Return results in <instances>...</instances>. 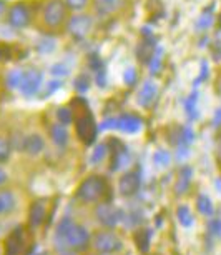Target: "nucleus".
Returning <instances> with one entry per match:
<instances>
[{"label":"nucleus","instance_id":"f257e3e1","mask_svg":"<svg viewBox=\"0 0 221 255\" xmlns=\"http://www.w3.org/2000/svg\"><path fill=\"white\" fill-rule=\"evenodd\" d=\"M105 190H107V184L102 177H86L81 182L80 187L76 189V197L83 202H97L103 197Z\"/></svg>","mask_w":221,"mask_h":255},{"label":"nucleus","instance_id":"f03ea898","mask_svg":"<svg viewBox=\"0 0 221 255\" xmlns=\"http://www.w3.org/2000/svg\"><path fill=\"white\" fill-rule=\"evenodd\" d=\"M62 240L69 249H85L90 242V234L85 227L72 222L70 227L67 229V232L62 235Z\"/></svg>","mask_w":221,"mask_h":255},{"label":"nucleus","instance_id":"7ed1b4c3","mask_svg":"<svg viewBox=\"0 0 221 255\" xmlns=\"http://www.w3.org/2000/svg\"><path fill=\"white\" fill-rule=\"evenodd\" d=\"M93 245L102 254H115L123 249V242L113 232H98L93 239Z\"/></svg>","mask_w":221,"mask_h":255},{"label":"nucleus","instance_id":"20e7f679","mask_svg":"<svg viewBox=\"0 0 221 255\" xmlns=\"http://www.w3.org/2000/svg\"><path fill=\"white\" fill-rule=\"evenodd\" d=\"M95 215H97L98 222L108 229L117 227V225L122 222V217H123L122 210L117 209L115 205H110V204L98 205L97 210H95Z\"/></svg>","mask_w":221,"mask_h":255},{"label":"nucleus","instance_id":"39448f33","mask_svg":"<svg viewBox=\"0 0 221 255\" xmlns=\"http://www.w3.org/2000/svg\"><path fill=\"white\" fill-rule=\"evenodd\" d=\"M43 18L49 27H59L65 18V5L62 0H50L43 10Z\"/></svg>","mask_w":221,"mask_h":255},{"label":"nucleus","instance_id":"423d86ee","mask_svg":"<svg viewBox=\"0 0 221 255\" xmlns=\"http://www.w3.org/2000/svg\"><path fill=\"white\" fill-rule=\"evenodd\" d=\"M40 84H42V72L40 70H27L25 75H23V80H22V85H20V92L27 97L30 95L37 94L38 89H40Z\"/></svg>","mask_w":221,"mask_h":255},{"label":"nucleus","instance_id":"0eeeda50","mask_svg":"<svg viewBox=\"0 0 221 255\" xmlns=\"http://www.w3.org/2000/svg\"><path fill=\"white\" fill-rule=\"evenodd\" d=\"M8 23L15 28H25L30 23V13L23 3H15L8 12Z\"/></svg>","mask_w":221,"mask_h":255},{"label":"nucleus","instance_id":"6e6552de","mask_svg":"<svg viewBox=\"0 0 221 255\" xmlns=\"http://www.w3.org/2000/svg\"><path fill=\"white\" fill-rule=\"evenodd\" d=\"M138 189H140V175H138L137 172H128V174H125L118 182L120 194L125 197L135 195Z\"/></svg>","mask_w":221,"mask_h":255},{"label":"nucleus","instance_id":"1a4fd4ad","mask_svg":"<svg viewBox=\"0 0 221 255\" xmlns=\"http://www.w3.org/2000/svg\"><path fill=\"white\" fill-rule=\"evenodd\" d=\"M90 27H92V18L86 15H75L69 23V30L74 37L81 38L88 33Z\"/></svg>","mask_w":221,"mask_h":255},{"label":"nucleus","instance_id":"9d476101","mask_svg":"<svg viewBox=\"0 0 221 255\" xmlns=\"http://www.w3.org/2000/svg\"><path fill=\"white\" fill-rule=\"evenodd\" d=\"M117 128L125 133H137L142 128V120L135 115H122L117 119Z\"/></svg>","mask_w":221,"mask_h":255},{"label":"nucleus","instance_id":"9b49d317","mask_svg":"<svg viewBox=\"0 0 221 255\" xmlns=\"http://www.w3.org/2000/svg\"><path fill=\"white\" fill-rule=\"evenodd\" d=\"M43 147H45V142H43V138L38 133H30L22 142V148L28 155H38L43 150Z\"/></svg>","mask_w":221,"mask_h":255},{"label":"nucleus","instance_id":"f8f14e48","mask_svg":"<svg viewBox=\"0 0 221 255\" xmlns=\"http://www.w3.org/2000/svg\"><path fill=\"white\" fill-rule=\"evenodd\" d=\"M156 92H158V89H156L155 82H151V80L145 82L142 90H140V95H138V99H140L138 102H140V105H143V107H148V105L155 100Z\"/></svg>","mask_w":221,"mask_h":255},{"label":"nucleus","instance_id":"ddd939ff","mask_svg":"<svg viewBox=\"0 0 221 255\" xmlns=\"http://www.w3.org/2000/svg\"><path fill=\"white\" fill-rule=\"evenodd\" d=\"M125 0H95V7L100 15H110V13L117 12L123 5Z\"/></svg>","mask_w":221,"mask_h":255},{"label":"nucleus","instance_id":"4468645a","mask_svg":"<svg viewBox=\"0 0 221 255\" xmlns=\"http://www.w3.org/2000/svg\"><path fill=\"white\" fill-rule=\"evenodd\" d=\"M50 137L54 140L55 145L59 147H65L67 142H69V132H67L64 124H55L50 127Z\"/></svg>","mask_w":221,"mask_h":255},{"label":"nucleus","instance_id":"2eb2a0df","mask_svg":"<svg viewBox=\"0 0 221 255\" xmlns=\"http://www.w3.org/2000/svg\"><path fill=\"white\" fill-rule=\"evenodd\" d=\"M7 255H18L22 252V235H20V229H17L15 232H12L10 237L7 239Z\"/></svg>","mask_w":221,"mask_h":255},{"label":"nucleus","instance_id":"dca6fc26","mask_svg":"<svg viewBox=\"0 0 221 255\" xmlns=\"http://www.w3.org/2000/svg\"><path fill=\"white\" fill-rule=\"evenodd\" d=\"M28 220H30L32 227H38L45 220V207H43L42 202H35L32 205L30 214H28Z\"/></svg>","mask_w":221,"mask_h":255},{"label":"nucleus","instance_id":"f3484780","mask_svg":"<svg viewBox=\"0 0 221 255\" xmlns=\"http://www.w3.org/2000/svg\"><path fill=\"white\" fill-rule=\"evenodd\" d=\"M23 75H25V72L20 70V69H13L7 74L5 77V84L7 87L10 90H15V89H20L22 85V80H23Z\"/></svg>","mask_w":221,"mask_h":255},{"label":"nucleus","instance_id":"a211bd4d","mask_svg":"<svg viewBox=\"0 0 221 255\" xmlns=\"http://www.w3.org/2000/svg\"><path fill=\"white\" fill-rule=\"evenodd\" d=\"M13 207H15V197H13L12 192L8 190L0 192V215L12 212Z\"/></svg>","mask_w":221,"mask_h":255},{"label":"nucleus","instance_id":"6ab92c4d","mask_svg":"<svg viewBox=\"0 0 221 255\" xmlns=\"http://www.w3.org/2000/svg\"><path fill=\"white\" fill-rule=\"evenodd\" d=\"M196 207H198V212L200 214H203L206 215V217H211L213 215V202H211V199L208 195H205V194H201L198 197V200H196Z\"/></svg>","mask_w":221,"mask_h":255},{"label":"nucleus","instance_id":"aec40b11","mask_svg":"<svg viewBox=\"0 0 221 255\" xmlns=\"http://www.w3.org/2000/svg\"><path fill=\"white\" fill-rule=\"evenodd\" d=\"M190 182H191V168L190 167L181 168L178 184H176V194H183V192L190 187Z\"/></svg>","mask_w":221,"mask_h":255},{"label":"nucleus","instance_id":"412c9836","mask_svg":"<svg viewBox=\"0 0 221 255\" xmlns=\"http://www.w3.org/2000/svg\"><path fill=\"white\" fill-rule=\"evenodd\" d=\"M176 217H178V222L183 227H190L193 224V215H191L188 205H180L178 210H176Z\"/></svg>","mask_w":221,"mask_h":255},{"label":"nucleus","instance_id":"4be33fe9","mask_svg":"<svg viewBox=\"0 0 221 255\" xmlns=\"http://www.w3.org/2000/svg\"><path fill=\"white\" fill-rule=\"evenodd\" d=\"M155 57V44L151 40H145L140 47V59L143 62H150Z\"/></svg>","mask_w":221,"mask_h":255},{"label":"nucleus","instance_id":"5701e85b","mask_svg":"<svg viewBox=\"0 0 221 255\" xmlns=\"http://www.w3.org/2000/svg\"><path fill=\"white\" fill-rule=\"evenodd\" d=\"M153 162H155L158 167H165L170 163V153L165 150H158L155 155H153Z\"/></svg>","mask_w":221,"mask_h":255},{"label":"nucleus","instance_id":"b1692460","mask_svg":"<svg viewBox=\"0 0 221 255\" xmlns=\"http://www.w3.org/2000/svg\"><path fill=\"white\" fill-rule=\"evenodd\" d=\"M57 119H59V122L60 124H64V125H69L72 120H74V115H72V110L70 109H59V112H57Z\"/></svg>","mask_w":221,"mask_h":255},{"label":"nucleus","instance_id":"393cba45","mask_svg":"<svg viewBox=\"0 0 221 255\" xmlns=\"http://www.w3.org/2000/svg\"><path fill=\"white\" fill-rule=\"evenodd\" d=\"M10 157V145L5 138L0 137V162H5Z\"/></svg>","mask_w":221,"mask_h":255},{"label":"nucleus","instance_id":"a878e982","mask_svg":"<svg viewBox=\"0 0 221 255\" xmlns=\"http://www.w3.org/2000/svg\"><path fill=\"white\" fill-rule=\"evenodd\" d=\"M75 87L80 90V92H85V90L90 89V80L86 75H80L78 79L75 80Z\"/></svg>","mask_w":221,"mask_h":255},{"label":"nucleus","instance_id":"bb28decb","mask_svg":"<svg viewBox=\"0 0 221 255\" xmlns=\"http://www.w3.org/2000/svg\"><path fill=\"white\" fill-rule=\"evenodd\" d=\"M105 153H107V145H98L97 148H95L93 155L90 157V160H92L93 163H95V162H100V160H102V158L105 157Z\"/></svg>","mask_w":221,"mask_h":255},{"label":"nucleus","instance_id":"cd10ccee","mask_svg":"<svg viewBox=\"0 0 221 255\" xmlns=\"http://www.w3.org/2000/svg\"><path fill=\"white\" fill-rule=\"evenodd\" d=\"M150 235H147V239H143L145 237V232H140L137 235V242H138V245H140V250H143V252H147L148 250V245H150Z\"/></svg>","mask_w":221,"mask_h":255},{"label":"nucleus","instance_id":"c85d7f7f","mask_svg":"<svg viewBox=\"0 0 221 255\" xmlns=\"http://www.w3.org/2000/svg\"><path fill=\"white\" fill-rule=\"evenodd\" d=\"M210 232L215 234L216 237L221 239V219H213L210 222Z\"/></svg>","mask_w":221,"mask_h":255},{"label":"nucleus","instance_id":"c756f323","mask_svg":"<svg viewBox=\"0 0 221 255\" xmlns=\"http://www.w3.org/2000/svg\"><path fill=\"white\" fill-rule=\"evenodd\" d=\"M52 74H54L55 77H67L69 75V69L62 64H57V65L52 67Z\"/></svg>","mask_w":221,"mask_h":255},{"label":"nucleus","instance_id":"7c9ffc66","mask_svg":"<svg viewBox=\"0 0 221 255\" xmlns=\"http://www.w3.org/2000/svg\"><path fill=\"white\" fill-rule=\"evenodd\" d=\"M67 5H69L72 10H81L86 5V0H67Z\"/></svg>","mask_w":221,"mask_h":255},{"label":"nucleus","instance_id":"2f4dec72","mask_svg":"<svg viewBox=\"0 0 221 255\" xmlns=\"http://www.w3.org/2000/svg\"><path fill=\"white\" fill-rule=\"evenodd\" d=\"M137 80V74H135V69H128L127 72H125V84L128 85H133Z\"/></svg>","mask_w":221,"mask_h":255},{"label":"nucleus","instance_id":"473e14b6","mask_svg":"<svg viewBox=\"0 0 221 255\" xmlns=\"http://www.w3.org/2000/svg\"><path fill=\"white\" fill-rule=\"evenodd\" d=\"M195 104H196V94L191 95V97L188 99V102H186V110L190 112V117H195V109H193Z\"/></svg>","mask_w":221,"mask_h":255},{"label":"nucleus","instance_id":"72a5a7b5","mask_svg":"<svg viewBox=\"0 0 221 255\" xmlns=\"http://www.w3.org/2000/svg\"><path fill=\"white\" fill-rule=\"evenodd\" d=\"M193 138H195V135H193V132H191V128H185L181 140H185V143H190L191 140H193Z\"/></svg>","mask_w":221,"mask_h":255},{"label":"nucleus","instance_id":"f704fd0d","mask_svg":"<svg viewBox=\"0 0 221 255\" xmlns=\"http://www.w3.org/2000/svg\"><path fill=\"white\" fill-rule=\"evenodd\" d=\"M59 85H60V82H52V84L49 85L50 89H47V90H45V94H43V97H47V95H50L52 92H55V90L59 89Z\"/></svg>","mask_w":221,"mask_h":255},{"label":"nucleus","instance_id":"c9c22d12","mask_svg":"<svg viewBox=\"0 0 221 255\" xmlns=\"http://www.w3.org/2000/svg\"><path fill=\"white\" fill-rule=\"evenodd\" d=\"M7 180H8V177H7V174H5V170H3V168L0 167V187L5 185V184H7Z\"/></svg>","mask_w":221,"mask_h":255},{"label":"nucleus","instance_id":"e433bc0d","mask_svg":"<svg viewBox=\"0 0 221 255\" xmlns=\"http://www.w3.org/2000/svg\"><path fill=\"white\" fill-rule=\"evenodd\" d=\"M5 10H7V2H5V0H0V18L3 17Z\"/></svg>","mask_w":221,"mask_h":255},{"label":"nucleus","instance_id":"4c0bfd02","mask_svg":"<svg viewBox=\"0 0 221 255\" xmlns=\"http://www.w3.org/2000/svg\"><path fill=\"white\" fill-rule=\"evenodd\" d=\"M62 255H75V254H72V252H64Z\"/></svg>","mask_w":221,"mask_h":255},{"label":"nucleus","instance_id":"58836bf2","mask_svg":"<svg viewBox=\"0 0 221 255\" xmlns=\"http://www.w3.org/2000/svg\"><path fill=\"white\" fill-rule=\"evenodd\" d=\"M0 59H2V49H0Z\"/></svg>","mask_w":221,"mask_h":255}]
</instances>
